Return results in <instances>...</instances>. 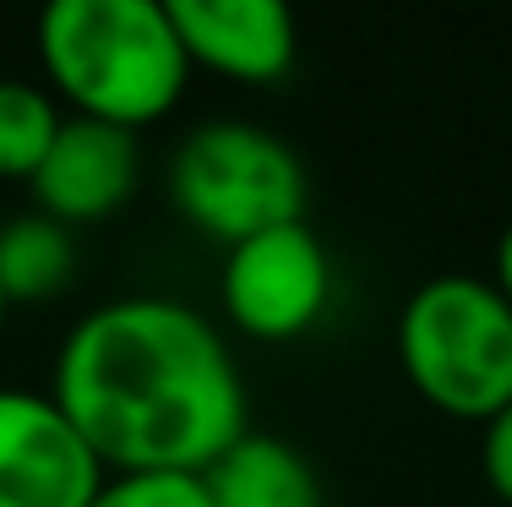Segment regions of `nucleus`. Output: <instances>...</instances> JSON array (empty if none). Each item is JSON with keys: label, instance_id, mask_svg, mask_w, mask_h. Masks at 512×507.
I'll list each match as a JSON object with an SVG mask.
<instances>
[{"label": "nucleus", "instance_id": "nucleus-1", "mask_svg": "<svg viewBox=\"0 0 512 507\" xmlns=\"http://www.w3.org/2000/svg\"><path fill=\"white\" fill-rule=\"evenodd\" d=\"M55 404L120 475H202L246 437V388L218 338L180 300H109L71 328Z\"/></svg>", "mask_w": 512, "mask_h": 507}, {"label": "nucleus", "instance_id": "nucleus-2", "mask_svg": "<svg viewBox=\"0 0 512 507\" xmlns=\"http://www.w3.org/2000/svg\"><path fill=\"white\" fill-rule=\"evenodd\" d=\"M39 55L77 115L126 131L175 110L191 71L158 0H55L39 17Z\"/></svg>", "mask_w": 512, "mask_h": 507}, {"label": "nucleus", "instance_id": "nucleus-3", "mask_svg": "<svg viewBox=\"0 0 512 507\" xmlns=\"http://www.w3.org/2000/svg\"><path fill=\"white\" fill-rule=\"evenodd\" d=\"M409 382L458 420H491L512 404V306L496 284L431 279L409 295L398 322Z\"/></svg>", "mask_w": 512, "mask_h": 507}, {"label": "nucleus", "instance_id": "nucleus-4", "mask_svg": "<svg viewBox=\"0 0 512 507\" xmlns=\"http://www.w3.org/2000/svg\"><path fill=\"white\" fill-rule=\"evenodd\" d=\"M169 197L202 235L240 240L300 224L306 175L278 137L246 120H207L169 159Z\"/></svg>", "mask_w": 512, "mask_h": 507}, {"label": "nucleus", "instance_id": "nucleus-5", "mask_svg": "<svg viewBox=\"0 0 512 507\" xmlns=\"http://www.w3.org/2000/svg\"><path fill=\"white\" fill-rule=\"evenodd\" d=\"M99 486V453L55 398L0 388V507H88Z\"/></svg>", "mask_w": 512, "mask_h": 507}, {"label": "nucleus", "instance_id": "nucleus-6", "mask_svg": "<svg viewBox=\"0 0 512 507\" xmlns=\"http://www.w3.org/2000/svg\"><path fill=\"white\" fill-rule=\"evenodd\" d=\"M327 251L306 224H284L229 246L224 262V311L251 338H295L327 306Z\"/></svg>", "mask_w": 512, "mask_h": 507}, {"label": "nucleus", "instance_id": "nucleus-7", "mask_svg": "<svg viewBox=\"0 0 512 507\" xmlns=\"http://www.w3.org/2000/svg\"><path fill=\"white\" fill-rule=\"evenodd\" d=\"M137 169L142 153L126 126L71 115L60 120L50 153L33 175V197H39V213L55 224H99L137 191Z\"/></svg>", "mask_w": 512, "mask_h": 507}, {"label": "nucleus", "instance_id": "nucleus-8", "mask_svg": "<svg viewBox=\"0 0 512 507\" xmlns=\"http://www.w3.org/2000/svg\"><path fill=\"white\" fill-rule=\"evenodd\" d=\"M186 60L240 82H278L295 66V17L278 0H169Z\"/></svg>", "mask_w": 512, "mask_h": 507}, {"label": "nucleus", "instance_id": "nucleus-9", "mask_svg": "<svg viewBox=\"0 0 512 507\" xmlns=\"http://www.w3.org/2000/svg\"><path fill=\"white\" fill-rule=\"evenodd\" d=\"M202 486L213 507H322V486L306 458L256 431H246L213 469H202Z\"/></svg>", "mask_w": 512, "mask_h": 507}, {"label": "nucleus", "instance_id": "nucleus-10", "mask_svg": "<svg viewBox=\"0 0 512 507\" xmlns=\"http://www.w3.org/2000/svg\"><path fill=\"white\" fill-rule=\"evenodd\" d=\"M71 279V235L66 224L28 213L0 229V295L6 300H50Z\"/></svg>", "mask_w": 512, "mask_h": 507}, {"label": "nucleus", "instance_id": "nucleus-11", "mask_svg": "<svg viewBox=\"0 0 512 507\" xmlns=\"http://www.w3.org/2000/svg\"><path fill=\"white\" fill-rule=\"evenodd\" d=\"M60 131L55 104L33 82L0 77V175L6 180H33Z\"/></svg>", "mask_w": 512, "mask_h": 507}, {"label": "nucleus", "instance_id": "nucleus-12", "mask_svg": "<svg viewBox=\"0 0 512 507\" xmlns=\"http://www.w3.org/2000/svg\"><path fill=\"white\" fill-rule=\"evenodd\" d=\"M88 507H213L207 502L202 475H169V469H148V475H115L99 486Z\"/></svg>", "mask_w": 512, "mask_h": 507}, {"label": "nucleus", "instance_id": "nucleus-13", "mask_svg": "<svg viewBox=\"0 0 512 507\" xmlns=\"http://www.w3.org/2000/svg\"><path fill=\"white\" fill-rule=\"evenodd\" d=\"M480 458H485V480L502 502H512V404L496 409L485 420V442H480Z\"/></svg>", "mask_w": 512, "mask_h": 507}, {"label": "nucleus", "instance_id": "nucleus-14", "mask_svg": "<svg viewBox=\"0 0 512 507\" xmlns=\"http://www.w3.org/2000/svg\"><path fill=\"white\" fill-rule=\"evenodd\" d=\"M496 289H502L507 306H512V224L502 229V246H496Z\"/></svg>", "mask_w": 512, "mask_h": 507}, {"label": "nucleus", "instance_id": "nucleus-15", "mask_svg": "<svg viewBox=\"0 0 512 507\" xmlns=\"http://www.w3.org/2000/svg\"><path fill=\"white\" fill-rule=\"evenodd\" d=\"M6 311H11V300H6V295H0V328H6Z\"/></svg>", "mask_w": 512, "mask_h": 507}]
</instances>
